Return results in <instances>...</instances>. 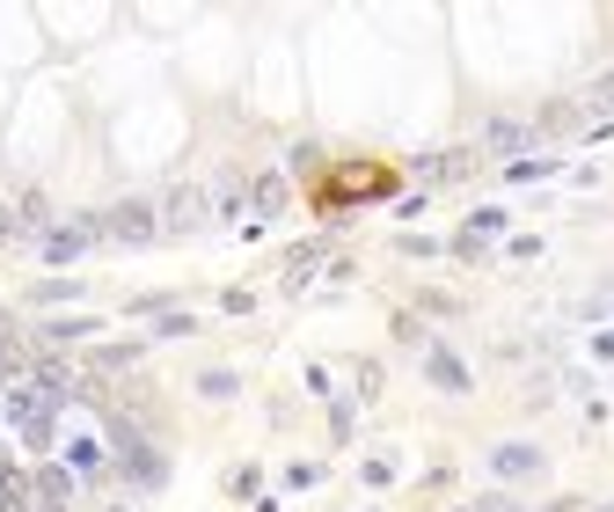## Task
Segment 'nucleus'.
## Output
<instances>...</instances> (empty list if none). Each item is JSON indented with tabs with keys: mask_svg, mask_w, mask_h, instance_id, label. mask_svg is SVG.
<instances>
[{
	"mask_svg": "<svg viewBox=\"0 0 614 512\" xmlns=\"http://www.w3.org/2000/svg\"><path fill=\"white\" fill-rule=\"evenodd\" d=\"M51 389H23V395H8V417H15V432L29 439V446H51Z\"/></svg>",
	"mask_w": 614,
	"mask_h": 512,
	"instance_id": "f257e3e1",
	"label": "nucleus"
},
{
	"mask_svg": "<svg viewBox=\"0 0 614 512\" xmlns=\"http://www.w3.org/2000/svg\"><path fill=\"white\" fill-rule=\"evenodd\" d=\"M59 462H67V476H81V484H88V476H103V468H110V454H103V439H67V446H59Z\"/></svg>",
	"mask_w": 614,
	"mask_h": 512,
	"instance_id": "f03ea898",
	"label": "nucleus"
},
{
	"mask_svg": "<svg viewBox=\"0 0 614 512\" xmlns=\"http://www.w3.org/2000/svg\"><path fill=\"white\" fill-rule=\"evenodd\" d=\"M161 219H169V227H205V219H213V198L205 191H169Z\"/></svg>",
	"mask_w": 614,
	"mask_h": 512,
	"instance_id": "7ed1b4c3",
	"label": "nucleus"
},
{
	"mask_svg": "<svg viewBox=\"0 0 614 512\" xmlns=\"http://www.w3.org/2000/svg\"><path fill=\"white\" fill-rule=\"evenodd\" d=\"M88 242H96V219H74V227H59V235H45V257H51V264H67V257H81Z\"/></svg>",
	"mask_w": 614,
	"mask_h": 512,
	"instance_id": "20e7f679",
	"label": "nucleus"
},
{
	"mask_svg": "<svg viewBox=\"0 0 614 512\" xmlns=\"http://www.w3.org/2000/svg\"><path fill=\"white\" fill-rule=\"evenodd\" d=\"M154 205H118V213H110V235H118V242H147L154 235Z\"/></svg>",
	"mask_w": 614,
	"mask_h": 512,
	"instance_id": "39448f33",
	"label": "nucleus"
},
{
	"mask_svg": "<svg viewBox=\"0 0 614 512\" xmlns=\"http://www.w3.org/2000/svg\"><path fill=\"white\" fill-rule=\"evenodd\" d=\"M432 183H461V176H475V154H432V162H418Z\"/></svg>",
	"mask_w": 614,
	"mask_h": 512,
	"instance_id": "423d86ee",
	"label": "nucleus"
},
{
	"mask_svg": "<svg viewBox=\"0 0 614 512\" xmlns=\"http://www.w3.org/2000/svg\"><path fill=\"white\" fill-rule=\"evenodd\" d=\"M491 468H497V476H534V468H541V454H534V446H497V454H491Z\"/></svg>",
	"mask_w": 614,
	"mask_h": 512,
	"instance_id": "0eeeda50",
	"label": "nucleus"
},
{
	"mask_svg": "<svg viewBox=\"0 0 614 512\" xmlns=\"http://www.w3.org/2000/svg\"><path fill=\"white\" fill-rule=\"evenodd\" d=\"M432 381H440V389H468V366L446 359V352H432Z\"/></svg>",
	"mask_w": 614,
	"mask_h": 512,
	"instance_id": "6e6552de",
	"label": "nucleus"
},
{
	"mask_svg": "<svg viewBox=\"0 0 614 512\" xmlns=\"http://www.w3.org/2000/svg\"><path fill=\"white\" fill-rule=\"evenodd\" d=\"M278 205H286V183H278V176H264V183H256V219H270Z\"/></svg>",
	"mask_w": 614,
	"mask_h": 512,
	"instance_id": "1a4fd4ad",
	"label": "nucleus"
},
{
	"mask_svg": "<svg viewBox=\"0 0 614 512\" xmlns=\"http://www.w3.org/2000/svg\"><path fill=\"white\" fill-rule=\"evenodd\" d=\"M578 103H586V110H614V73H600V81H592Z\"/></svg>",
	"mask_w": 614,
	"mask_h": 512,
	"instance_id": "9d476101",
	"label": "nucleus"
},
{
	"mask_svg": "<svg viewBox=\"0 0 614 512\" xmlns=\"http://www.w3.org/2000/svg\"><path fill=\"white\" fill-rule=\"evenodd\" d=\"M491 146H527V124H491Z\"/></svg>",
	"mask_w": 614,
	"mask_h": 512,
	"instance_id": "9b49d317",
	"label": "nucleus"
},
{
	"mask_svg": "<svg viewBox=\"0 0 614 512\" xmlns=\"http://www.w3.org/2000/svg\"><path fill=\"white\" fill-rule=\"evenodd\" d=\"M505 176H513V183H541V176H549V162H513Z\"/></svg>",
	"mask_w": 614,
	"mask_h": 512,
	"instance_id": "f8f14e48",
	"label": "nucleus"
},
{
	"mask_svg": "<svg viewBox=\"0 0 614 512\" xmlns=\"http://www.w3.org/2000/svg\"><path fill=\"white\" fill-rule=\"evenodd\" d=\"M468 512H519V505H513V498H475Z\"/></svg>",
	"mask_w": 614,
	"mask_h": 512,
	"instance_id": "ddd939ff",
	"label": "nucleus"
},
{
	"mask_svg": "<svg viewBox=\"0 0 614 512\" xmlns=\"http://www.w3.org/2000/svg\"><path fill=\"white\" fill-rule=\"evenodd\" d=\"M607 512H614V505H607Z\"/></svg>",
	"mask_w": 614,
	"mask_h": 512,
	"instance_id": "4468645a",
	"label": "nucleus"
}]
</instances>
